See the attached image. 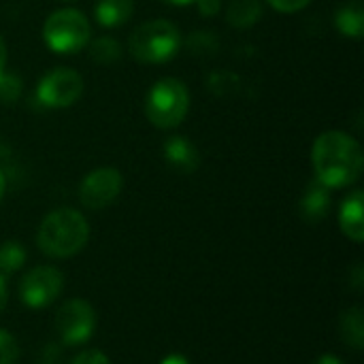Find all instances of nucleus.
Listing matches in <instances>:
<instances>
[{"label": "nucleus", "mask_w": 364, "mask_h": 364, "mask_svg": "<svg viewBox=\"0 0 364 364\" xmlns=\"http://www.w3.org/2000/svg\"><path fill=\"white\" fill-rule=\"evenodd\" d=\"M316 364H346L339 356H335V354H324V356H320Z\"/></svg>", "instance_id": "bb28decb"}, {"label": "nucleus", "mask_w": 364, "mask_h": 364, "mask_svg": "<svg viewBox=\"0 0 364 364\" xmlns=\"http://www.w3.org/2000/svg\"><path fill=\"white\" fill-rule=\"evenodd\" d=\"M190 111V90L177 77L158 79L145 96V117L160 130L177 128Z\"/></svg>", "instance_id": "20e7f679"}, {"label": "nucleus", "mask_w": 364, "mask_h": 364, "mask_svg": "<svg viewBox=\"0 0 364 364\" xmlns=\"http://www.w3.org/2000/svg\"><path fill=\"white\" fill-rule=\"evenodd\" d=\"M64 275L55 267H34L19 282V299L30 309H45L62 294Z\"/></svg>", "instance_id": "1a4fd4ad"}, {"label": "nucleus", "mask_w": 364, "mask_h": 364, "mask_svg": "<svg viewBox=\"0 0 364 364\" xmlns=\"http://www.w3.org/2000/svg\"><path fill=\"white\" fill-rule=\"evenodd\" d=\"M160 364H190V360L183 354H168Z\"/></svg>", "instance_id": "a878e982"}, {"label": "nucleus", "mask_w": 364, "mask_h": 364, "mask_svg": "<svg viewBox=\"0 0 364 364\" xmlns=\"http://www.w3.org/2000/svg\"><path fill=\"white\" fill-rule=\"evenodd\" d=\"M83 94V77L68 66L45 73L36 83V100L45 109H68Z\"/></svg>", "instance_id": "423d86ee"}, {"label": "nucleus", "mask_w": 364, "mask_h": 364, "mask_svg": "<svg viewBox=\"0 0 364 364\" xmlns=\"http://www.w3.org/2000/svg\"><path fill=\"white\" fill-rule=\"evenodd\" d=\"M179 47L181 32L168 19L143 21L128 38V51L141 64H164L177 55Z\"/></svg>", "instance_id": "7ed1b4c3"}, {"label": "nucleus", "mask_w": 364, "mask_h": 364, "mask_svg": "<svg viewBox=\"0 0 364 364\" xmlns=\"http://www.w3.org/2000/svg\"><path fill=\"white\" fill-rule=\"evenodd\" d=\"M90 239V224L83 213L70 207L47 213L36 230V245L49 258H70Z\"/></svg>", "instance_id": "f03ea898"}, {"label": "nucleus", "mask_w": 364, "mask_h": 364, "mask_svg": "<svg viewBox=\"0 0 364 364\" xmlns=\"http://www.w3.org/2000/svg\"><path fill=\"white\" fill-rule=\"evenodd\" d=\"M337 30L348 38H363L364 36V6L360 0H352L343 4L335 13Z\"/></svg>", "instance_id": "4468645a"}, {"label": "nucleus", "mask_w": 364, "mask_h": 364, "mask_svg": "<svg viewBox=\"0 0 364 364\" xmlns=\"http://www.w3.org/2000/svg\"><path fill=\"white\" fill-rule=\"evenodd\" d=\"M350 277H352V286H354L356 290H363L364 271H363V264H360V262H356V264H354V269H352Z\"/></svg>", "instance_id": "b1692460"}, {"label": "nucleus", "mask_w": 364, "mask_h": 364, "mask_svg": "<svg viewBox=\"0 0 364 364\" xmlns=\"http://www.w3.org/2000/svg\"><path fill=\"white\" fill-rule=\"evenodd\" d=\"M90 58L96 64H113L122 58V45L113 36H98L87 43Z\"/></svg>", "instance_id": "f3484780"}, {"label": "nucleus", "mask_w": 364, "mask_h": 364, "mask_svg": "<svg viewBox=\"0 0 364 364\" xmlns=\"http://www.w3.org/2000/svg\"><path fill=\"white\" fill-rule=\"evenodd\" d=\"M4 192H6V177H4V171L0 168V203L4 198Z\"/></svg>", "instance_id": "c85d7f7f"}, {"label": "nucleus", "mask_w": 364, "mask_h": 364, "mask_svg": "<svg viewBox=\"0 0 364 364\" xmlns=\"http://www.w3.org/2000/svg\"><path fill=\"white\" fill-rule=\"evenodd\" d=\"M4 66H6V43L0 36V73H4Z\"/></svg>", "instance_id": "cd10ccee"}, {"label": "nucleus", "mask_w": 364, "mask_h": 364, "mask_svg": "<svg viewBox=\"0 0 364 364\" xmlns=\"http://www.w3.org/2000/svg\"><path fill=\"white\" fill-rule=\"evenodd\" d=\"M196 9L205 17H213L222 11V0H196Z\"/></svg>", "instance_id": "5701e85b"}, {"label": "nucleus", "mask_w": 364, "mask_h": 364, "mask_svg": "<svg viewBox=\"0 0 364 364\" xmlns=\"http://www.w3.org/2000/svg\"><path fill=\"white\" fill-rule=\"evenodd\" d=\"M21 96V79L13 73H0V100L13 105Z\"/></svg>", "instance_id": "6ab92c4d"}, {"label": "nucleus", "mask_w": 364, "mask_h": 364, "mask_svg": "<svg viewBox=\"0 0 364 364\" xmlns=\"http://www.w3.org/2000/svg\"><path fill=\"white\" fill-rule=\"evenodd\" d=\"M124 188V177L115 166H100L87 173L79 183V203L90 211L113 205Z\"/></svg>", "instance_id": "6e6552de"}, {"label": "nucleus", "mask_w": 364, "mask_h": 364, "mask_svg": "<svg viewBox=\"0 0 364 364\" xmlns=\"http://www.w3.org/2000/svg\"><path fill=\"white\" fill-rule=\"evenodd\" d=\"M164 160L168 162V166H173L179 173H194L200 166V154L196 149V145L188 139V136H168L164 141Z\"/></svg>", "instance_id": "9d476101"}, {"label": "nucleus", "mask_w": 364, "mask_h": 364, "mask_svg": "<svg viewBox=\"0 0 364 364\" xmlns=\"http://www.w3.org/2000/svg\"><path fill=\"white\" fill-rule=\"evenodd\" d=\"M55 328L64 346H83L96 331V311L87 301L70 299L58 309Z\"/></svg>", "instance_id": "0eeeda50"}, {"label": "nucleus", "mask_w": 364, "mask_h": 364, "mask_svg": "<svg viewBox=\"0 0 364 364\" xmlns=\"http://www.w3.org/2000/svg\"><path fill=\"white\" fill-rule=\"evenodd\" d=\"M341 339L356 352H360L364 346V311L360 307H350L341 314L339 320Z\"/></svg>", "instance_id": "dca6fc26"}, {"label": "nucleus", "mask_w": 364, "mask_h": 364, "mask_svg": "<svg viewBox=\"0 0 364 364\" xmlns=\"http://www.w3.org/2000/svg\"><path fill=\"white\" fill-rule=\"evenodd\" d=\"M166 4H173V6H188V4H194L196 0H162Z\"/></svg>", "instance_id": "c756f323"}, {"label": "nucleus", "mask_w": 364, "mask_h": 364, "mask_svg": "<svg viewBox=\"0 0 364 364\" xmlns=\"http://www.w3.org/2000/svg\"><path fill=\"white\" fill-rule=\"evenodd\" d=\"M28 254L21 247V243L17 241H6L0 245V273L2 275H11L15 271H19L26 262Z\"/></svg>", "instance_id": "a211bd4d"}, {"label": "nucleus", "mask_w": 364, "mask_h": 364, "mask_svg": "<svg viewBox=\"0 0 364 364\" xmlns=\"http://www.w3.org/2000/svg\"><path fill=\"white\" fill-rule=\"evenodd\" d=\"M6 303H9V290H6V282H4V275L0 273V314L4 311Z\"/></svg>", "instance_id": "393cba45"}, {"label": "nucleus", "mask_w": 364, "mask_h": 364, "mask_svg": "<svg viewBox=\"0 0 364 364\" xmlns=\"http://www.w3.org/2000/svg\"><path fill=\"white\" fill-rule=\"evenodd\" d=\"M134 13V0H98L94 4V17L102 28H119Z\"/></svg>", "instance_id": "ddd939ff"}, {"label": "nucleus", "mask_w": 364, "mask_h": 364, "mask_svg": "<svg viewBox=\"0 0 364 364\" xmlns=\"http://www.w3.org/2000/svg\"><path fill=\"white\" fill-rule=\"evenodd\" d=\"M331 203H333L331 190H328L324 183H320L318 179H314V181L307 186V190H305V194H303V198H301V203H299L301 218H303L307 224H318V222H322V220L328 215Z\"/></svg>", "instance_id": "f8f14e48"}, {"label": "nucleus", "mask_w": 364, "mask_h": 364, "mask_svg": "<svg viewBox=\"0 0 364 364\" xmlns=\"http://www.w3.org/2000/svg\"><path fill=\"white\" fill-rule=\"evenodd\" d=\"M62 2H70V0H62Z\"/></svg>", "instance_id": "7c9ffc66"}, {"label": "nucleus", "mask_w": 364, "mask_h": 364, "mask_svg": "<svg viewBox=\"0 0 364 364\" xmlns=\"http://www.w3.org/2000/svg\"><path fill=\"white\" fill-rule=\"evenodd\" d=\"M262 17V0H228L226 21L235 28H250Z\"/></svg>", "instance_id": "2eb2a0df"}, {"label": "nucleus", "mask_w": 364, "mask_h": 364, "mask_svg": "<svg viewBox=\"0 0 364 364\" xmlns=\"http://www.w3.org/2000/svg\"><path fill=\"white\" fill-rule=\"evenodd\" d=\"M339 228L354 243L364 241V194L363 190H354L343 198L339 209Z\"/></svg>", "instance_id": "9b49d317"}, {"label": "nucleus", "mask_w": 364, "mask_h": 364, "mask_svg": "<svg viewBox=\"0 0 364 364\" xmlns=\"http://www.w3.org/2000/svg\"><path fill=\"white\" fill-rule=\"evenodd\" d=\"M70 364H111V360L98 350H85L79 356H75V360Z\"/></svg>", "instance_id": "4be33fe9"}, {"label": "nucleus", "mask_w": 364, "mask_h": 364, "mask_svg": "<svg viewBox=\"0 0 364 364\" xmlns=\"http://www.w3.org/2000/svg\"><path fill=\"white\" fill-rule=\"evenodd\" d=\"M311 164L320 183L328 190H341L360 179L364 168L363 147L343 130H326L314 141Z\"/></svg>", "instance_id": "f257e3e1"}, {"label": "nucleus", "mask_w": 364, "mask_h": 364, "mask_svg": "<svg viewBox=\"0 0 364 364\" xmlns=\"http://www.w3.org/2000/svg\"><path fill=\"white\" fill-rule=\"evenodd\" d=\"M43 41L53 53L70 55L87 47L92 41V26L83 11L64 6L53 13L43 23Z\"/></svg>", "instance_id": "39448f33"}, {"label": "nucleus", "mask_w": 364, "mask_h": 364, "mask_svg": "<svg viewBox=\"0 0 364 364\" xmlns=\"http://www.w3.org/2000/svg\"><path fill=\"white\" fill-rule=\"evenodd\" d=\"M279 13H296L311 4V0H267Z\"/></svg>", "instance_id": "412c9836"}, {"label": "nucleus", "mask_w": 364, "mask_h": 364, "mask_svg": "<svg viewBox=\"0 0 364 364\" xmlns=\"http://www.w3.org/2000/svg\"><path fill=\"white\" fill-rule=\"evenodd\" d=\"M19 358V346L15 337L0 328V364H15Z\"/></svg>", "instance_id": "aec40b11"}]
</instances>
